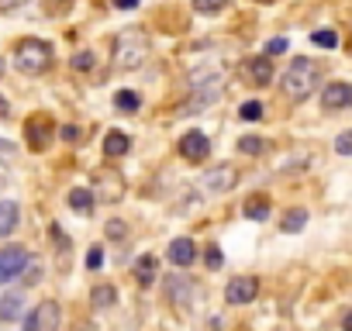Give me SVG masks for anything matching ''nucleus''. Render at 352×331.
I'll return each mask as SVG.
<instances>
[{"label": "nucleus", "instance_id": "f257e3e1", "mask_svg": "<svg viewBox=\"0 0 352 331\" xmlns=\"http://www.w3.org/2000/svg\"><path fill=\"white\" fill-rule=\"evenodd\" d=\"M314 83H318V66L311 62V59H294L290 66H287V73H283V80H280V87H283V93L290 97V100H307L311 93H314Z\"/></svg>", "mask_w": 352, "mask_h": 331}, {"label": "nucleus", "instance_id": "f03ea898", "mask_svg": "<svg viewBox=\"0 0 352 331\" xmlns=\"http://www.w3.org/2000/svg\"><path fill=\"white\" fill-rule=\"evenodd\" d=\"M14 66L25 73V76H38L52 66V45L42 42V38H25L14 45Z\"/></svg>", "mask_w": 352, "mask_h": 331}, {"label": "nucleus", "instance_id": "7ed1b4c3", "mask_svg": "<svg viewBox=\"0 0 352 331\" xmlns=\"http://www.w3.org/2000/svg\"><path fill=\"white\" fill-rule=\"evenodd\" d=\"M145 56H148V42H145L142 32L128 28V32L118 35V42H114V62L121 69H138L145 62Z\"/></svg>", "mask_w": 352, "mask_h": 331}, {"label": "nucleus", "instance_id": "20e7f679", "mask_svg": "<svg viewBox=\"0 0 352 331\" xmlns=\"http://www.w3.org/2000/svg\"><path fill=\"white\" fill-rule=\"evenodd\" d=\"M28 262H32V255H28L25 245H8V249H0V286L11 283L14 276H21Z\"/></svg>", "mask_w": 352, "mask_h": 331}, {"label": "nucleus", "instance_id": "39448f33", "mask_svg": "<svg viewBox=\"0 0 352 331\" xmlns=\"http://www.w3.org/2000/svg\"><path fill=\"white\" fill-rule=\"evenodd\" d=\"M59 321H63V310L56 300H42L28 317H25V331H59Z\"/></svg>", "mask_w": 352, "mask_h": 331}, {"label": "nucleus", "instance_id": "423d86ee", "mask_svg": "<svg viewBox=\"0 0 352 331\" xmlns=\"http://www.w3.org/2000/svg\"><path fill=\"white\" fill-rule=\"evenodd\" d=\"M235 183H239V170H235V166H228V162L208 170L204 180H201V187L208 194H228V190H235Z\"/></svg>", "mask_w": 352, "mask_h": 331}, {"label": "nucleus", "instance_id": "0eeeda50", "mask_svg": "<svg viewBox=\"0 0 352 331\" xmlns=\"http://www.w3.org/2000/svg\"><path fill=\"white\" fill-rule=\"evenodd\" d=\"M256 293H259V279L256 276H235L228 283V290H225V300L232 307H245V304L256 300Z\"/></svg>", "mask_w": 352, "mask_h": 331}, {"label": "nucleus", "instance_id": "6e6552de", "mask_svg": "<svg viewBox=\"0 0 352 331\" xmlns=\"http://www.w3.org/2000/svg\"><path fill=\"white\" fill-rule=\"evenodd\" d=\"M180 155H184L187 162H204V159L211 155L208 135H204V131H187V135L180 138Z\"/></svg>", "mask_w": 352, "mask_h": 331}, {"label": "nucleus", "instance_id": "1a4fd4ad", "mask_svg": "<svg viewBox=\"0 0 352 331\" xmlns=\"http://www.w3.org/2000/svg\"><path fill=\"white\" fill-rule=\"evenodd\" d=\"M349 104H352V83L331 80V83L321 90V107H324V111H345Z\"/></svg>", "mask_w": 352, "mask_h": 331}, {"label": "nucleus", "instance_id": "9d476101", "mask_svg": "<svg viewBox=\"0 0 352 331\" xmlns=\"http://www.w3.org/2000/svg\"><path fill=\"white\" fill-rule=\"evenodd\" d=\"M245 80L252 83V87H270L273 83V59L263 52V56H252L249 62H245Z\"/></svg>", "mask_w": 352, "mask_h": 331}, {"label": "nucleus", "instance_id": "9b49d317", "mask_svg": "<svg viewBox=\"0 0 352 331\" xmlns=\"http://www.w3.org/2000/svg\"><path fill=\"white\" fill-rule=\"evenodd\" d=\"M166 255H169L173 266H194V259H197V245H194V238H173L169 249H166Z\"/></svg>", "mask_w": 352, "mask_h": 331}, {"label": "nucleus", "instance_id": "f8f14e48", "mask_svg": "<svg viewBox=\"0 0 352 331\" xmlns=\"http://www.w3.org/2000/svg\"><path fill=\"white\" fill-rule=\"evenodd\" d=\"M25 135H28V145H32L35 152H42V148L49 145V138H52V121H49V117H32V121L25 124Z\"/></svg>", "mask_w": 352, "mask_h": 331}, {"label": "nucleus", "instance_id": "ddd939ff", "mask_svg": "<svg viewBox=\"0 0 352 331\" xmlns=\"http://www.w3.org/2000/svg\"><path fill=\"white\" fill-rule=\"evenodd\" d=\"M21 225V207L14 201H0V238H8Z\"/></svg>", "mask_w": 352, "mask_h": 331}, {"label": "nucleus", "instance_id": "4468645a", "mask_svg": "<svg viewBox=\"0 0 352 331\" xmlns=\"http://www.w3.org/2000/svg\"><path fill=\"white\" fill-rule=\"evenodd\" d=\"M25 314V297L21 293H4L0 297V321H18Z\"/></svg>", "mask_w": 352, "mask_h": 331}, {"label": "nucleus", "instance_id": "2eb2a0df", "mask_svg": "<svg viewBox=\"0 0 352 331\" xmlns=\"http://www.w3.org/2000/svg\"><path fill=\"white\" fill-rule=\"evenodd\" d=\"M135 276H138L142 286H152L155 276H159V259H155V255H142V259L135 262Z\"/></svg>", "mask_w": 352, "mask_h": 331}, {"label": "nucleus", "instance_id": "dca6fc26", "mask_svg": "<svg viewBox=\"0 0 352 331\" xmlns=\"http://www.w3.org/2000/svg\"><path fill=\"white\" fill-rule=\"evenodd\" d=\"M128 148H131V141H128L124 131H107V138H104V155L118 159V155H124Z\"/></svg>", "mask_w": 352, "mask_h": 331}, {"label": "nucleus", "instance_id": "f3484780", "mask_svg": "<svg viewBox=\"0 0 352 331\" xmlns=\"http://www.w3.org/2000/svg\"><path fill=\"white\" fill-rule=\"evenodd\" d=\"M242 211H245V218H249V221H266V218H270V201H266L263 194H256V197H249V201H245V207H242Z\"/></svg>", "mask_w": 352, "mask_h": 331}, {"label": "nucleus", "instance_id": "a211bd4d", "mask_svg": "<svg viewBox=\"0 0 352 331\" xmlns=\"http://www.w3.org/2000/svg\"><path fill=\"white\" fill-rule=\"evenodd\" d=\"M114 107L124 111V114H135V111L142 107V97H138L135 90H118V93H114Z\"/></svg>", "mask_w": 352, "mask_h": 331}, {"label": "nucleus", "instance_id": "6ab92c4d", "mask_svg": "<svg viewBox=\"0 0 352 331\" xmlns=\"http://www.w3.org/2000/svg\"><path fill=\"white\" fill-rule=\"evenodd\" d=\"M90 300H94V307H114L118 304V290L111 283H100V286H94Z\"/></svg>", "mask_w": 352, "mask_h": 331}, {"label": "nucleus", "instance_id": "aec40b11", "mask_svg": "<svg viewBox=\"0 0 352 331\" xmlns=\"http://www.w3.org/2000/svg\"><path fill=\"white\" fill-rule=\"evenodd\" d=\"M304 225H307V211H297V207H294V211L283 214V225H280V228H283L287 235H294V231H300Z\"/></svg>", "mask_w": 352, "mask_h": 331}, {"label": "nucleus", "instance_id": "412c9836", "mask_svg": "<svg viewBox=\"0 0 352 331\" xmlns=\"http://www.w3.org/2000/svg\"><path fill=\"white\" fill-rule=\"evenodd\" d=\"M69 207L80 211V214L94 211V194H90V190H73V194H69Z\"/></svg>", "mask_w": 352, "mask_h": 331}, {"label": "nucleus", "instance_id": "4be33fe9", "mask_svg": "<svg viewBox=\"0 0 352 331\" xmlns=\"http://www.w3.org/2000/svg\"><path fill=\"white\" fill-rule=\"evenodd\" d=\"M263 148H266L263 135H245V138L239 141V152H245V155H259Z\"/></svg>", "mask_w": 352, "mask_h": 331}, {"label": "nucleus", "instance_id": "5701e85b", "mask_svg": "<svg viewBox=\"0 0 352 331\" xmlns=\"http://www.w3.org/2000/svg\"><path fill=\"white\" fill-rule=\"evenodd\" d=\"M228 8V0H194V11L197 14H218Z\"/></svg>", "mask_w": 352, "mask_h": 331}, {"label": "nucleus", "instance_id": "b1692460", "mask_svg": "<svg viewBox=\"0 0 352 331\" xmlns=\"http://www.w3.org/2000/svg\"><path fill=\"white\" fill-rule=\"evenodd\" d=\"M311 42H314L318 49H335V45H338V35L328 28V32H314V35H311Z\"/></svg>", "mask_w": 352, "mask_h": 331}, {"label": "nucleus", "instance_id": "393cba45", "mask_svg": "<svg viewBox=\"0 0 352 331\" xmlns=\"http://www.w3.org/2000/svg\"><path fill=\"white\" fill-rule=\"evenodd\" d=\"M239 114H242V121H259V117H263V104H259V100H245V104L239 107Z\"/></svg>", "mask_w": 352, "mask_h": 331}, {"label": "nucleus", "instance_id": "a878e982", "mask_svg": "<svg viewBox=\"0 0 352 331\" xmlns=\"http://www.w3.org/2000/svg\"><path fill=\"white\" fill-rule=\"evenodd\" d=\"M335 152H338V155H352V128L335 138Z\"/></svg>", "mask_w": 352, "mask_h": 331}, {"label": "nucleus", "instance_id": "bb28decb", "mask_svg": "<svg viewBox=\"0 0 352 331\" xmlns=\"http://www.w3.org/2000/svg\"><path fill=\"white\" fill-rule=\"evenodd\" d=\"M38 279H42V266H38V262H28V266H25V283L35 286Z\"/></svg>", "mask_w": 352, "mask_h": 331}, {"label": "nucleus", "instance_id": "cd10ccee", "mask_svg": "<svg viewBox=\"0 0 352 331\" xmlns=\"http://www.w3.org/2000/svg\"><path fill=\"white\" fill-rule=\"evenodd\" d=\"M280 52H287V38H270V42H266V56L273 59V56H280Z\"/></svg>", "mask_w": 352, "mask_h": 331}, {"label": "nucleus", "instance_id": "c85d7f7f", "mask_svg": "<svg viewBox=\"0 0 352 331\" xmlns=\"http://www.w3.org/2000/svg\"><path fill=\"white\" fill-rule=\"evenodd\" d=\"M94 66V52H76L73 56V69H90Z\"/></svg>", "mask_w": 352, "mask_h": 331}, {"label": "nucleus", "instance_id": "c756f323", "mask_svg": "<svg viewBox=\"0 0 352 331\" xmlns=\"http://www.w3.org/2000/svg\"><path fill=\"white\" fill-rule=\"evenodd\" d=\"M100 266H104V252L94 245V249L87 252V269H100Z\"/></svg>", "mask_w": 352, "mask_h": 331}, {"label": "nucleus", "instance_id": "7c9ffc66", "mask_svg": "<svg viewBox=\"0 0 352 331\" xmlns=\"http://www.w3.org/2000/svg\"><path fill=\"white\" fill-rule=\"evenodd\" d=\"M208 266H211V269H221V266H225V255H221V249H218V245H211V249H208Z\"/></svg>", "mask_w": 352, "mask_h": 331}, {"label": "nucleus", "instance_id": "2f4dec72", "mask_svg": "<svg viewBox=\"0 0 352 331\" xmlns=\"http://www.w3.org/2000/svg\"><path fill=\"white\" fill-rule=\"evenodd\" d=\"M124 235H128L124 221H107V238H124Z\"/></svg>", "mask_w": 352, "mask_h": 331}, {"label": "nucleus", "instance_id": "473e14b6", "mask_svg": "<svg viewBox=\"0 0 352 331\" xmlns=\"http://www.w3.org/2000/svg\"><path fill=\"white\" fill-rule=\"evenodd\" d=\"M14 152H18V148H14L11 141H0V159H14Z\"/></svg>", "mask_w": 352, "mask_h": 331}, {"label": "nucleus", "instance_id": "72a5a7b5", "mask_svg": "<svg viewBox=\"0 0 352 331\" xmlns=\"http://www.w3.org/2000/svg\"><path fill=\"white\" fill-rule=\"evenodd\" d=\"M142 4V0H114V8H121V11H135Z\"/></svg>", "mask_w": 352, "mask_h": 331}, {"label": "nucleus", "instance_id": "f704fd0d", "mask_svg": "<svg viewBox=\"0 0 352 331\" xmlns=\"http://www.w3.org/2000/svg\"><path fill=\"white\" fill-rule=\"evenodd\" d=\"M25 0H0V11H14V8H21Z\"/></svg>", "mask_w": 352, "mask_h": 331}, {"label": "nucleus", "instance_id": "c9c22d12", "mask_svg": "<svg viewBox=\"0 0 352 331\" xmlns=\"http://www.w3.org/2000/svg\"><path fill=\"white\" fill-rule=\"evenodd\" d=\"M76 135H80V131H76L73 124H69V128H63V138H66V141H76Z\"/></svg>", "mask_w": 352, "mask_h": 331}, {"label": "nucleus", "instance_id": "e433bc0d", "mask_svg": "<svg viewBox=\"0 0 352 331\" xmlns=\"http://www.w3.org/2000/svg\"><path fill=\"white\" fill-rule=\"evenodd\" d=\"M11 114V104H8V97H0V117H8Z\"/></svg>", "mask_w": 352, "mask_h": 331}, {"label": "nucleus", "instance_id": "4c0bfd02", "mask_svg": "<svg viewBox=\"0 0 352 331\" xmlns=\"http://www.w3.org/2000/svg\"><path fill=\"white\" fill-rule=\"evenodd\" d=\"M342 331H352V310H349V314L342 317Z\"/></svg>", "mask_w": 352, "mask_h": 331}, {"label": "nucleus", "instance_id": "58836bf2", "mask_svg": "<svg viewBox=\"0 0 352 331\" xmlns=\"http://www.w3.org/2000/svg\"><path fill=\"white\" fill-rule=\"evenodd\" d=\"M4 69H8V66H4V59H0V76H4Z\"/></svg>", "mask_w": 352, "mask_h": 331}, {"label": "nucleus", "instance_id": "ea45409f", "mask_svg": "<svg viewBox=\"0 0 352 331\" xmlns=\"http://www.w3.org/2000/svg\"><path fill=\"white\" fill-rule=\"evenodd\" d=\"M259 4H270V0H259Z\"/></svg>", "mask_w": 352, "mask_h": 331}]
</instances>
